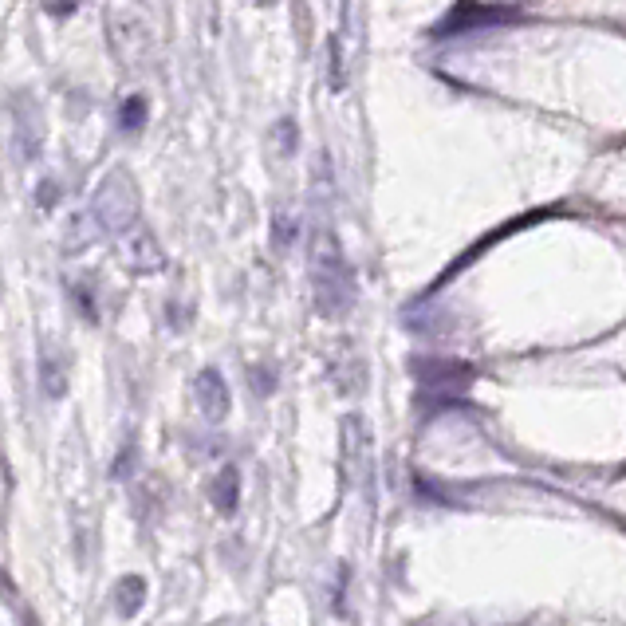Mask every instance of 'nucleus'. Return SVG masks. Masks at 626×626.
I'll list each match as a JSON object with an SVG mask.
<instances>
[{
    "instance_id": "obj_2",
    "label": "nucleus",
    "mask_w": 626,
    "mask_h": 626,
    "mask_svg": "<svg viewBox=\"0 0 626 626\" xmlns=\"http://www.w3.org/2000/svg\"><path fill=\"white\" fill-rule=\"evenodd\" d=\"M95 213L111 225V229H126L134 217V186L126 182L123 174H111L103 189L95 193Z\"/></svg>"
},
{
    "instance_id": "obj_5",
    "label": "nucleus",
    "mask_w": 626,
    "mask_h": 626,
    "mask_svg": "<svg viewBox=\"0 0 626 626\" xmlns=\"http://www.w3.org/2000/svg\"><path fill=\"white\" fill-rule=\"evenodd\" d=\"M142 603H146V583H142L138 575H126L123 583H119V615H123V619L138 615Z\"/></svg>"
},
{
    "instance_id": "obj_6",
    "label": "nucleus",
    "mask_w": 626,
    "mask_h": 626,
    "mask_svg": "<svg viewBox=\"0 0 626 626\" xmlns=\"http://www.w3.org/2000/svg\"><path fill=\"white\" fill-rule=\"evenodd\" d=\"M142 123H146V107H142V99H126L123 126L126 130H142Z\"/></svg>"
},
{
    "instance_id": "obj_4",
    "label": "nucleus",
    "mask_w": 626,
    "mask_h": 626,
    "mask_svg": "<svg viewBox=\"0 0 626 626\" xmlns=\"http://www.w3.org/2000/svg\"><path fill=\"white\" fill-rule=\"evenodd\" d=\"M237 501H241V477H237L233 465H225V469L217 473V481H213V504H217V512L233 516V512H237Z\"/></svg>"
},
{
    "instance_id": "obj_3",
    "label": "nucleus",
    "mask_w": 626,
    "mask_h": 626,
    "mask_svg": "<svg viewBox=\"0 0 626 626\" xmlns=\"http://www.w3.org/2000/svg\"><path fill=\"white\" fill-rule=\"evenodd\" d=\"M193 394H197V406L209 422H221L229 414V386L217 371H201L197 382H193Z\"/></svg>"
},
{
    "instance_id": "obj_1",
    "label": "nucleus",
    "mask_w": 626,
    "mask_h": 626,
    "mask_svg": "<svg viewBox=\"0 0 626 626\" xmlns=\"http://www.w3.org/2000/svg\"><path fill=\"white\" fill-rule=\"evenodd\" d=\"M315 308L323 315H343L355 300V280L343 264V252L331 233L315 237Z\"/></svg>"
}]
</instances>
